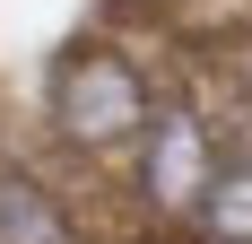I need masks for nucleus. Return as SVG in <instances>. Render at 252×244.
Returning <instances> with one entry per match:
<instances>
[{"label": "nucleus", "instance_id": "nucleus-1", "mask_svg": "<svg viewBox=\"0 0 252 244\" xmlns=\"http://www.w3.org/2000/svg\"><path fill=\"white\" fill-rule=\"evenodd\" d=\"M157 96H148V70L113 44H78L61 52V70H52V122H61V140L87 148V157H113L148 131Z\"/></svg>", "mask_w": 252, "mask_h": 244}, {"label": "nucleus", "instance_id": "nucleus-2", "mask_svg": "<svg viewBox=\"0 0 252 244\" xmlns=\"http://www.w3.org/2000/svg\"><path fill=\"white\" fill-rule=\"evenodd\" d=\"M130 148H139V166H130L139 209L148 218H191L200 183L218 174V122H200V105H157Z\"/></svg>", "mask_w": 252, "mask_h": 244}, {"label": "nucleus", "instance_id": "nucleus-3", "mask_svg": "<svg viewBox=\"0 0 252 244\" xmlns=\"http://www.w3.org/2000/svg\"><path fill=\"white\" fill-rule=\"evenodd\" d=\"M191 227L209 244H252V148H218V174L191 201Z\"/></svg>", "mask_w": 252, "mask_h": 244}, {"label": "nucleus", "instance_id": "nucleus-4", "mask_svg": "<svg viewBox=\"0 0 252 244\" xmlns=\"http://www.w3.org/2000/svg\"><path fill=\"white\" fill-rule=\"evenodd\" d=\"M0 244H78V227L35 174L0 166Z\"/></svg>", "mask_w": 252, "mask_h": 244}]
</instances>
